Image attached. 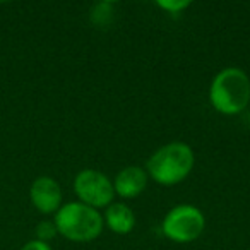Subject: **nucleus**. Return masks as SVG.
Returning <instances> with one entry per match:
<instances>
[{
    "mask_svg": "<svg viewBox=\"0 0 250 250\" xmlns=\"http://www.w3.org/2000/svg\"><path fill=\"white\" fill-rule=\"evenodd\" d=\"M195 165V153L188 144L175 141L158 147L146 161V173L163 187L178 185L192 173Z\"/></svg>",
    "mask_w": 250,
    "mask_h": 250,
    "instance_id": "f257e3e1",
    "label": "nucleus"
},
{
    "mask_svg": "<svg viewBox=\"0 0 250 250\" xmlns=\"http://www.w3.org/2000/svg\"><path fill=\"white\" fill-rule=\"evenodd\" d=\"M209 103L218 113L235 117L250 103V77L238 67L221 69L209 86Z\"/></svg>",
    "mask_w": 250,
    "mask_h": 250,
    "instance_id": "f03ea898",
    "label": "nucleus"
},
{
    "mask_svg": "<svg viewBox=\"0 0 250 250\" xmlns=\"http://www.w3.org/2000/svg\"><path fill=\"white\" fill-rule=\"evenodd\" d=\"M53 223L59 235L76 243L93 242L103 233L104 228L101 212L79 201L60 206V209L55 212Z\"/></svg>",
    "mask_w": 250,
    "mask_h": 250,
    "instance_id": "7ed1b4c3",
    "label": "nucleus"
},
{
    "mask_svg": "<svg viewBox=\"0 0 250 250\" xmlns=\"http://www.w3.org/2000/svg\"><path fill=\"white\" fill-rule=\"evenodd\" d=\"M206 218L199 208L192 204H177L165 214L161 231L170 242L192 243L204 233Z\"/></svg>",
    "mask_w": 250,
    "mask_h": 250,
    "instance_id": "20e7f679",
    "label": "nucleus"
},
{
    "mask_svg": "<svg viewBox=\"0 0 250 250\" xmlns=\"http://www.w3.org/2000/svg\"><path fill=\"white\" fill-rule=\"evenodd\" d=\"M74 192L83 204L94 209H106L115 199L113 180L98 170H83L74 178Z\"/></svg>",
    "mask_w": 250,
    "mask_h": 250,
    "instance_id": "39448f33",
    "label": "nucleus"
},
{
    "mask_svg": "<svg viewBox=\"0 0 250 250\" xmlns=\"http://www.w3.org/2000/svg\"><path fill=\"white\" fill-rule=\"evenodd\" d=\"M29 199L42 214H55L62 206V188L52 177H38L29 187Z\"/></svg>",
    "mask_w": 250,
    "mask_h": 250,
    "instance_id": "423d86ee",
    "label": "nucleus"
},
{
    "mask_svg": "<svg viewBox=\"0 0 250 250\" xmlns=\"http://www.w3.org/2000/svg\"><path fill=\"white\" fill-rule=\"evenodd\" d=\"M147 182H149V177L144 168L137 167V165H129V167L122 168L115 177V195L122 199H136L146 190Z\"/></svg>",
    "mask_w": 250,
    "mask_h": 250,
    "instance_id": "0eeeda50",
    "label": "nucleus"
},
{
    "mask_svg": "<svg viewBox=\"0 0 250 250\" xmlns=\"http://www.w3.org/2000/svg\"><path fill=\"white\" fill-rule=\"evenodd\" d=\"M103 221L108 229L117 235H129L136 228V214L124 202H111L104 211Z\"/></svg>",
    "mask_w": 250,
    "mask_h": 250,
    "instance_id": "6e6552de",
    "label": "nucleus"
},
{
    "mask_svg": "<svg viewBox=\"0 0 250 250\" xmlns=\"http://www.w3.org/2000/svg\"><path fill=\"white\" fill-rule=\"evenodd\" d=\"M35 233H36V240H40V242H45V243H48L50 240H53L57 235H59L55 223L50 221V219L40 221L38 225H36Z\"/></svg>",
    "mask_w": 250,
    "mask_h": 250,
    "instance_id": "1a4fd4ad",
    "label": "nucleus"
},
{
    "mask_svg": "<svg viewBox=\"0 0 250 250\" xmlns=\"http://www.w3.org/2000/svg\"><path fill=\"white\" fill-rule=\"evenodd\" d=\"M156 5L160 9H163L167 14L177 16L180 12H184L190 5V2H187V0H170V2L168 0H160V2H156Z\"/></svg>",
    "mask_w": 250,
    "mask_h": 250,
    "instance_id": "9d476101",
    "label": "nucleus"
},
{
    "mask_svg": "<svg viewBox=\"0 0 250 250\" xmlns=\"http://www.w3.org/2000/svg\"><path fill=\"white\" fill-rule=\"evenodd\" d=\"M110 7H111V4H98L96 7L93 9V12H91V21L96 22L98 26H104L111 19V12L106 11V9H110Z\"/></svg>",
    "mask_w": 250,
    "mask_h": 250,
    "instance_id": "9b49d317",
    "label": "nucleus"
},
{
    "mask_svg": "<svg viewBox=\"0 0 250 250\" xmlns=\"http://www.w3.org/2000/svg\"><path fill=\"white\" fill-rule=\"evenodd\" d=\"M21 250H52V247L45 242H40V240H29L24 245L21 247Z\"/></svg>",
    "mask_w": 250,
    "mask_h": 250,
    "instance_id": "f8f14e48",
    "label": "nucleus"
}]
</instances>
